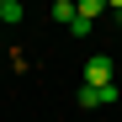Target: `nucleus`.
<instances>
[{"label": "nucleus", "mask_w": 122, "mask_h": 122, "mask_svg": "<svg viewBox=\"0 0 122 122\" xmlns=\"http://www.w3.org/2000/svg\"><path fill=\"white\" fill-rule=\"evenodd\" d=\"M112 69H117V64H112L106 53H96V58H85V85H96V90H106V85H112Z\"/></svg>", "instance_id": "nucleus-1"}, {"label": "nucleus", "mask_w": 122, "mask_h": 122, "mask_svg": "<svg viewBox=\"0 0 122 122\" xmlns=\"http://www.w3.org/2000/svg\"><path fill=\"white\" fill-rule=\"evenodd\" d=\"M117 101V85H106V90H96V85H80V106H112Z\"/></svg>", "instance_id": "nucleus-2"}, {"label": "nucleus", "mask_w": 122, "mask_h": 122, "mask_svg": "<svg viewBox=\"0 0 122 122\" xmlns=\"http://www.w3.org/2000/svg\"><path fill=\"white\" fill-rule=\"evenodd\" d=\"M74 5H80V21H101V16H112V5H106V0H74Z\"/></svg>", "instance_id": "nucleus-3"}, {"label": "nucleus", "mask_w": 122, "mask_h": 122, "mask_svg": "<svg viewBox=\"0 0 122 122\" xmlns=\"http://www.w3.org/2000/svg\"><path fill=\"white\" fill-rule=\"evenodd\" d=\"M53 21L58 27H74L80 21V5H74V0H53Z\"/></svg>", "instance_id": "nucleus-4"}, {"label": "nucleus", "mask_w": 122, "mask_h": 122, "mask_svg": "<svg viewBox=\"0 0 122 122\" xmlns=\"http://www.w3.org/2000/svg\"><path fill=\"white\" fill-rule=\"evenodd\" d=\"M106 5H112V16H122V0H106Z\"/></svg>", "instance_id": "nucleus-5"}, {"label": "nucleus", "mask_w": 122, "mask_h": 122, "mask_svg": "<svg viewBox=\"0 0 122 122\" xmlns=\"http://www.w3.org/2000/svg\"><path fill=\"white\" fill-rule=\"evenodd\" d=\"M0 21H5V5H0Z\"/></svg>", "instance_id": "nucleus-6"}, {"label": "nucleus", "mask_w": 122, "mask_h": 122, "mask_svg": "<svg viewBox=\"0 0 122 122\" xmlns=\"http://www.w3.org/2000/svg\"><path fill=\"white\" fill-rule=\"evenodd\" d=\"M0 5H11V0H0Z\"/></svg>", "instance_id": "nucleus-7"}, {"label": "nucleus", "mask_w": 122, "mask_h": 122, "mask_svg": "<svg viewBox=\"0 0 122 122\" xmlns=\"http://www.w3.org/2000/svg\"><path fill=\"white\" fill-rule=\"evenodd\" d=\"M117 21H122V16H117Z\"/></svg>", "instance_id": "nucleus-8"}]
</instances>
